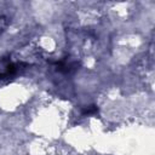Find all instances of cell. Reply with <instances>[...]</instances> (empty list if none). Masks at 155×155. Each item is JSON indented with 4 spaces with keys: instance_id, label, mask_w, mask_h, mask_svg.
<instances>
[{
    "instance_id": "obj_3",
    "label": "cell",
    "mask_w": 155,
    "mask_h": 155,
    "mask_svg": "<svg viewBox=\"0 0 155 155\" xmlns=\"http://www.w3.org/2000/svg\"><path fill=\"white\" fill-rule=\"evenodd\" d=\"M98 113V108L96 105H88L86 108H84L82 110V115L84 116H90V115H94Z\"/></svg>"
},
{
    "instance_id": "obj_4",
    "label": "cell",
    "mask_w": 155,
    "mask_h": 155,
    "mask_svg": "<svg viewBox=\"0 0 155 155\" xmlns=\"http://www.w3.org/2000/svg\"><path fill=\"white\" fill-rule=\"evenodd\" d=\"M6 25H7V18L4 17V16H0V34L4 31Z\"/></svg>"
},
{
    "instance_id": "obj_1",
    "label": "cell",
    "mask_w": 155,
    "mask_h": 155,
    "mask_svg": "<svg viewBox=\"0 0 155 155\" xmlns=\"http://www.w3.org/2000/svg\"><path fill=\"white\" fill-rule=\"evenodd\" d=\"M21 65H23V63H13L10 59H7L6 62H2V67L0 69V81H8L15 79V76L19 73L21 70Z\"/></svg>"
},
{
    "instance_id": "obj_2",
    "label": "cell",
    "mask_w": 155,
    "mask_h": 155,
    "mask_svg": "<svg viewBox=\"0 0 155 155\" xmlns=\"http://www.w3.org/2000/svg\"><path fill=\"white\" fill-rule=\"evenodd\" d=\"M78 69V63L76 62H67V61H62L57 63V70L62 71L64 74H70L73 71H75Z\"/></svg>"
}]
</instances>
